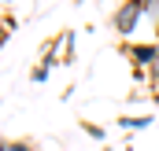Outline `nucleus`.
Here are the masks:
<instances>
[{
    "instance_id": "obj_1",
    "label": "nucleus",
    "mask_w": 159,
    "mask_h": 151,
    "mask_svg": "<svg viewBox=\"0 0 159 151\" xmlns=\"http://www.w3.org/2000/svg\"><path fill=\"white\" fill-rule=\"evenodd\" d=\"M141 15H148V0H133V4H122L119 11L111 15V26H115V33H122V37H129V33L137 30Z\"/></svg>"
},
{
    "instance_id": "obj_2",
    "label": "nucleus",
    "mask_w": 159,
    "mask_h": 151,
    "mask_svg": "<svg viewBox=\"0 0 159 151\" xmlns=\"http://www.w3.org/2000/svg\"><path fill=\"white\" fill-rule=\"evenodd\" d=\"M126 55H129V59H133V67L144 74V70H152V67L159 63V44H129V48H126Z\"/></svg>"
},
{
    "instance_id": "obj_3",
    "label": "nucleus",
    "mask_w": 159,
    "mask_h": 151,
    "mask_svg": "<svg viewBox=\"0 0 159 151\" xmlns=\"http://www.w3.org/2000/svg\"><path fill=\"white\" fill-rule=\"evenodd\" d=\"M122 129H148L152 125V114H133V118H122Z\"/></svg>"
},
{
    "instance_id": "obj_4",
    "label": "nucleus",
    "mask_w": 159,
    "mask_h": 151,
    "mask_svg": "<svg viewBox=\"0 0 159 151\" xmlns=\"http://www.w3.org/2000/svg\"><path fill=\"white\" fill-rule=\"evenodd\" d=\"M7 151H37L30 140H7Z\"/></svg>"
},
{
    "instance_id": "obj_5",
    "label": "nucleus",
    "mask_w": 159,
    "mask_h": 151,
    "mask_svg": "<svg viewBox=\"0 0 159 151\" xmlns=\"http://www.w3.org/2000/svg\"><path fill=\"white\" fill-rule=\"evenodd\" d=\"M85 133H89V136H96V140H100V136H104V129H96V125H93V122H85Z\"/></svg>"
},
{
    "instance_id": "obj_6",
    "label": "nucleus",
    "mask_w": 159,
    "mask_h": 151,
    "mask_svg": "<svg viewBox=\"0 0 159 151\" xmlns=\"http://www.w3.org/2000/svg\"><path fill=\"white\" fill-rule=\"evenodd\" d=\"M44 77H48V67H44V63H41L37 70H34V81H44Z\"/></svg>"
},
{
    "instance_id": "obj_7",
    "label": "nucleus",
    "mask_w": 159,
    "mask_h": 151,
    "mask_svg": "<svg viewBox=\"0 0 159 151\" xmlns=\"http://www.w3.org/2000/svg\"><path fill=\"white\" fill-rule=\"evenodd\" d=\"M148 81H152V85H156V88H159V63H156V67H152V70H148Z\"/></svg>"
},
{
    "instance_id": "obj_8",
    "label": "nucleus",
    "mask_w": 159,
    "mask_h": 151,
    "mask_svg": "<svg viewBox=\"0 0 159 151\" xmlns=\"http://www.w3.org/2000/svg\"><path fill=\"white\" fill-rule=\"evenodd\" d=\"M4 41H7V30H4V26H0V44H4Z\"/></svg>"
},
{
    "instance_id": "obj_9",
    "label": "nucleus",
    "mask_w": 159,
    "mask_h": 151,
    "mask_svg": "<svg viewBox=\"0 0 159 151\" xmlns=\"http://www.w3.org/2000/svg\"><path fill=\"white\" fill-rule=\"evenodd\" d=\"M156 44H159V19H156Z\"/></svg>"
},
{
    "instance_id": "obj_10",
    "label": "nucleus",
    "mask_w": 159,
    "mask_h": 151,
    "mask_svg": "<svg viewBox=\"0 0 159 151\" xmlns=\"http://www.w3.org/2000/svg\"><path fill=\"white\" fill-rule=\"evenodd\" d=\"M0 151H7V140H0Z\"/></svg>"
}]
</instances>
